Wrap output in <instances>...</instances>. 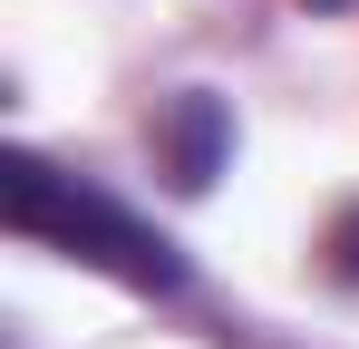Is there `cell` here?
Masks as SVG:
<instances>
[{
  "mask_svg": "<svg viewBox=\"0 0 359 349\" xmlns=\"http://www.w3.org/2000/svg\"><path fill=\"white\" fill-rule=\"evenodd\" d=\"M0 214H10V233L59 242V252H78V262H97V272H117V282H136V291H175L184 282V262H175L165 233H146L117 194L59 174L49 156H10V174H0Z\"/></svg>",
  "mask_w": 359,
  "mask_h": 349,
  "instance_id": "obj_1",
  "label": "cell"
},
{
  "mask_svg": "<svg viewBox=\"0 0 359 349\" xmlns=\"http://www.w3.org/2000/svg\"><path fill=\"white\" fill-rule=\"evenodd\" d=\"M165 146H175V184H214V156H224V116H214V97H175Z\"/></svg>",
  "mask_w": 359,
  "mask_h": 349,
  "instance_id": "obj_2",
  "label": "cell"
},
{
  "mask_svg": "<svg viewBox=\"0 0 359 349\" xmlns=\"http://www.w3.org/2000/svg\"><path fill=\"white\" fill-rule=\"evenodd\" d=\"M320 252H330V282H340V291H359V204L330 224V242H320Z\"/></svg>",
  "mask_w": 359,
  "mask_h": 349,
  "instance_id": "obj_3",
  "label": "cell"
}]
</instances>
